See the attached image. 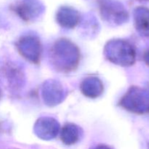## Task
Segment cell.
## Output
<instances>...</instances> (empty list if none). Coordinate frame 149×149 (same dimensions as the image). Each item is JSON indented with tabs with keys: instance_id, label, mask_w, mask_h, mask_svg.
Returning <instances> with one entry per match:
<instances>
[{
	"instance_id": "obj_1",
	"label": "cell",
	"mask_w": 149,
	"mask_h": 149,
	"mask_svg": "<svg viewBox=\"0 0 149 149\" xmlns=\"http://www.w3.org/2000/svg\"><path fill=\"white\" fill-rule=\"evenodd\" d=\"M122 105L138 114L149 113V93L138 87H132L122 99Z\"/></svg>"
},
{
	"instance_id": "obj_2",
	"label": "cell",
	"mask_w": 149,
	"mask_h": 149,
	"mask_svg": "<svg viewBox=\"0 0 149 149\" xmlns=\"http://www.w3.org/2000/svg\"><path fill=\"white\" fill-rule=\"evenodd\" d=\"M13 10L24 20H30L39 15L43 6L39 0H17Z\"/></svg>"
},
{
	"instance_id": "obj_3",
	"label": "cell",
	"mask_w": 149,
	"mask_h": 149,
	"mask_svg": "<svg viewBox=\"0 0 149 149\" xmlns=\"http://www.w3.org/2000/svg\"><path fill=\"white\" fill-rule=\"evenodd\" d=\"M101 13L106 18L113 19L118 23H123L128 20V13L119 2H106L102 4Z\"/></svg>"
},
{
	"instance_id": "obj_4",
	"label": "cell",
	"mask_w": 149,
	"mask_h": 149,
	"mask_svg": "<svg viewBox=\"0 0 149 149\" xmlns=\"http://www.w3.org/2000/svg\"><path fill=\"white\" fill-rule=\"evenodd\" d=\"M134 20L138 33L146 37H149V8L136 7L134 10Z\"/></svg>"
},
{
	"instance_id": "obj_5",
	"label": "cell",
	"mask_w": 149,
	"mask_h": 149,
	"mask_svg": "<svg viewBox=\"0 0 149 149\" xmlns=\"http://www.w3.org/2000/svg\"><path fill=\"white\" fill-rule=\"evenodd\" d=\"M57 20L63 26H74L79 21V14L74 9L68 7H62L57 13Z\"/></svg>"
},
{
	"instance_id": "obj_6",
	"label": "cell",
	"mask_w": 149,
	"mask_h": 149,
	"mask_svg": "<svg viewBox=\"0 0 149 149\" xmlns=\"http://www.w3.org/2000/svg\"><path fill=\"white\" fill-rule=\"evenodd\" d=\"M144 61H145L146 65H149V49H148L144 54Z\"/></svg>"
},
{
	"instance_id": "obj_7",
	"label": "cell",
	"mask_w": 149,
	"mask_h": 149,
	"mask_svg": "<svg viewBox=\"0 0 149 149\" xmlns=\"http://www.w3.org/2000/svg\"><path fill=\"white\" fill-rule=\"evenodd\" d=\"M93 149H111V148L107 146H97L96 148Z\"/></svg>"
},
{
	"instance_id": "obj_8",
	"label": "cell",
	"mask_w": 149,
	"mask_h": 149,
	"mask_svg": "<svg viewBox=\"0 0 149 149\" xmlns=\"http://www.w3.org/2000/svg\"><path fill=\"white\" fill-rule=\"evenodd\" d=\"M141 1H148V0H141Z\"/></svg>"
},
{
	"instance_id": "obj_9",
	"label": "cell",
	"mask_w": 149,
	"mask_h": 149,
	"mask_svg": "<svg viewBox=\"0 0 149 149\" xmlns=\"http://www.w3.org/2000/svg\"><path fill=\"white\" fill-rule=\"evenodd\" d=\"M0 97H1V90H0Z\"/></svg>"
}]
</instances>
